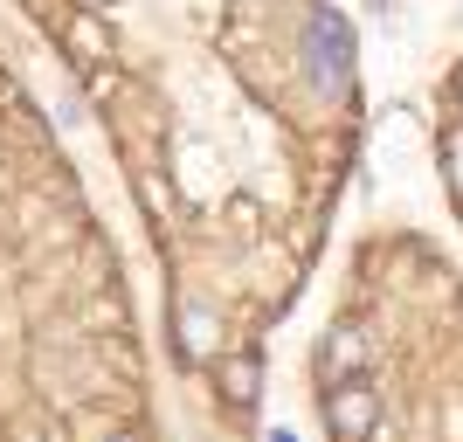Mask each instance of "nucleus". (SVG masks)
<instances>
[{
	"label": "nucleus",
	"mask_w": 463,
	"mask_h": 442,
	"mask_svg": "<svg viewBox=\"0 0 463 442\" xmlns=\"http://www.w3.org/2000/svg\"><path fill=\"white\" fill-rule=\"evenodd\" d=\"M326 415H332V428H339L346 442H367V428L381 422V394L360 387V381H339V387H332V401H326Z\"/></svg>",
	"instance_id": "obj_1"
},
{
	"label": "nucleus",
	"mask_w": 463,
	"mask_h": 442,
	"mask_svg": "<svg viewBox=\"0 0 463 442\" xmlns=\"http://www.w3.org/2000/svg\"><path fill=\"white\" fill-rule=\"evenodd\" d=\"M360 366H367V332H360V325H332V332H326V353H318V373H326V387L360 381Z\"/></svg>",
	"instance_id": "obj_2"
},
{
	"label": "nucleus",
	"mask_w": 463,
	"mask_h": 442,
	"mask_svg": "<svg viewBox=\"0 0 463 442\" xmlns=\"http://www.w3.org/2000/svg\"><path fill=\"white\" fill-rule=\"evenodd\" d=\"M443 153H449V187H457V201H463V132L443 138Z\"/></svg>",
	"instance_id": "obj_3"
}]
</instances>
